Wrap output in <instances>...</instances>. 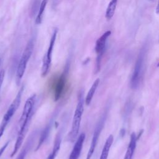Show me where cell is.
Here are the masks:
<instances>
[{"label":"cell","instance_id":"cell-1","mask_svg":"<svg viewBox=\"0 0 159 159\" xmlns=\"http://www.w3.org/2000/svg\"><path fill=\"white\" fill-rule=\"evenodd\" d=\"M35 99L36 96L33 94L27 99L24 104V109L19 119L20 129L18 132L16 141L14 144L13 151L11 153L12 155H15L16 154L21 147L24 139L26 135L31 119L33 116L34 107L35 105Z\"/></svg>","mask_w":159,"mask_h":159},{"label":"cell","instance_id":"cell-2","mask_svg":"<svg viewBox=\"0 0 159 159\" xmlns=\"http://www.w3.org/2000/svg\"><path fill=\"white\" fill-rule=\"evenodd\" d=\"M84 99L83 96V93H80L78 96L77 105L74 112L71 127L68 135L69 140L71 142H74L77 139L80 128L81 117H82L83 112L84 111Z\"/></svg>","mask_w":159,"mask_h":159},{"label":"cell","instance_id":"cell-3","mask_svg":"<svg viewBox=\"0 0 159 159\" xmlns=\"http://www.w3.org/2000/svg\"><path fill=\"white\" fill-rule=\"evenodd\" d=\"M22 93H23V88H21L18 91L16 98L13 100L12 102L10 104L7 111L6 112V113L3 116V118L0 124V139L6 130V128L8 123L9 122L11 118L13 117L16 110L19 108V106H20Z\"/></svg>","mask_w":159,"mask_h":159},{"label":"cell","instance_id":"cell-4","mask_svg":"<svg viewBox=\"0 0 159 159\" xmlns=\"http://www.w3.org/2000/svg\"><path fill=\"white\" fill-rule=\"evenodd\" d=\"M34 42L32 40H30L27 44L24 52L21 56V58L19 60L17 71H16V82L17 84H19L22 76H24V74L25 73L27 64L30 58V56L32 53L33 49H34Z\"/></svg>","mask_w":159,"mask_h":159},{"label":"cell","instance_id":"cell-5","mask_svg":"<svg viewBox=\"0 0 159 159\" xmlns=\"http://www.w3.org/2000/svg\"><path fill=\"white\" fill-rule=\"evenodd\" d=\"M145 51L141 50L137 59L134 70L130 80V86L132 89H137L141 82L143 76L145 63Z\"/></svg>","mask_w":159,"mask_h":159},{"label":"cell","instance_id":"cell-6","mask_svg":"<svg viewBox=\"0 0 159 159\" xmlns=\"http://www.w3.org/2000/svg\"><path fill=\"white\" fill-rule=\"evenodd\" d=\"M57 35V30H55L51 37L48 48L43 58V63H42V66L41 68V75L43 77H45L48 73V71L50 68L51 62H52V56L53 50L54 48Z\"/></svg>","mask_w":159,"mask_h":159},{"label":"cell","instance_id":"cell-7","mask_svg":"<svg viewBox=\"0 0 159 159\" xmlns=\"http://www.w3.org/2000/svg\"><path fill=\"white\" fill-rule=\"evenodd\" d=\"M111 34V30H107L96 42L94 49H95L96 53L98 55L97 58H96V72L97 73L100 70L101 58L104 52L107 40L108 37L110 36Z\"/></svg>","mask_w":159,"mask_h":159},{"label":"cell","instance_id":"cell-8","mask_svg":"<svg viewBox=\"0 0 159 159\" xmlns=\"http://www.w3.org/2000/svg\"><path fill=\"white\" fill-rule=\"evenodd\" d=\"M104 118L102 117L99 120V122L98 123V124H97V125L95 128V130H94V134H93V138H92V140H91V143L88 152L87 153L86 159H91V157L93 156V153L94 152V150L96 148V145H97V143H98L101 132V130L102 129V127L104 126Z\"/></svg>","mask_w":159,"mask_h":159},{"label":"cell","instance_id":"cell-9","mask_svg":"<svg viewBox=\"0 0 159 159\" xmlns=\"http://www.w3.org/2000/svg\"><path fill=\"white\" fill-rule=\"evenodd\" d=\"M66 84V74L62 73L57 80L54 88L55 101H58L61 96Z\"/></svg>","mask_w":159,"mask_h":159},{"label":"cell","instance_id":"cell-10","mask_svg":"<svg viewBox=\"0 0 159 159\" xmlns=\"http://www.w3.org/2000/svg\"><path fill=\"white\" fill-rule=\"evenodd\" d=\"M85 134L81 133L76 139L68 159H78L85 140Z\"/></svg>","mask_w":159,"mask_h":159},{"label":"cell","instance_id":"cell-11","mask_svg":"<svg viewBox=\"0 0 159 159\" xmlns=\"http://www.w3.org/2000/svg\"><path fill=\"white\" fill-rule=\"evenodd\" d=\"M137 141V136L134 132H132L130 135V139L129 143V146L127 149L124 159H132L133 155L136 147Z\"/></svg>","mask_w":159,"mask_h":159},{"label":"cell","instance_id":"cell-12","mask_svg":"<svg viewBox=\"0 0 159 159\" xmlns=\"http://www.w3.org/2000/svg\"><path fill=\"white\" fill-rule=\"evenodd\" d=\"M114 141V137L112 135H109V136L107 137V139L106 140V142L104 143V145L103 147V148L101 152V154L100 155L99 159H107L109 150L111 148V147Z\"/></svg>","mask_w":159,"mask_h":159},{"label":"cell","instance_id":"cell-13","mask_svg":"<svg viewBox=\"0 0 159 159\" xmlns=\"http://www.w3.org/2000/svg\"><path fill=\"white\" fill-rule=\"evenodd\" d=\"M61 135L60 134H58L55 137L54 144H53V149L51 152V153L49 154L47 159H55L59 150L60 148V144H61Z\"/></svg>","mask_w":159,"mask_h":159},{"label":"cell","instance_id":"cell-14","mask_svg":"<svg viewBox=\"0 0 159 159\" xmlns=\"http://www.w3.org/2000/svg\"><path fill=\"white\" fill-rule=\"evenodd\" d=\"M99 81H100L99 79L97 78L94 81L93 84H92L91 87L90 88V89H89V91H88V94H87V95L85 98V99H84V102L87 106L89 105V104L91 103V102L92 101V99L93 98V96H94V93H95V92H96V89L98 87V85L99 84Z\"/></svg>","mask_w":159,"mask_h":159},{"label":"cell","instance_id":"cell-15","mask_svg":"<svg viewBox=\"0 0 159 159\" xmlns=\"http://www.w3.org/2000/svg\"><path fill=\"white\" fill-rule=\"evenodd\" d=\"M118 0H111L109 3L106 11L105 16L107 20H111L114 15Z\"/></svg>","mask_w":159,"mask_h":159},{"label":"cell","instance_id":"cell-16","mask_svg":"<svg viewBox=\"0 0 159 159\" xmlns=\"http://www.w3.org/2000/svg\"><path fill=\"white\" fill-rule=\"evenodd\" d=\"M47 2H48V0H42V1L41 2L40 8H39V13H38V14L36 17V19H35L36 24H40L42 22L43 13H44L46 6L47 4Z\"/></svg>","mask_w":159,"mask_h":159},{"label":"cell","instance_id":"cell-17","mask_svg":"<svg viewBox=\"0 0 159 159\" xmlns=\"http://www.w3.org/2000/svg\"><path fill=\"white\" fill-rule=\"evenodd\" d=\"M27 147H25L23 150L22 151L20 152V153L19 154L17 159H24L25 158V156L27 152Z\"/></svg>","mask_w":159,"mask_h":159},{"label":"cell","instance_id":"cell-18","mask_svg":"<svg viewBox=\"0 0 159 159\" xmlns=\"http://www.w3.org/2000/svg\"><path fill=\"white\" fill-rule=\"evenodd\" d=\"M4 76H5V71L4 70H1L0 71V89L2 84V83L4 79Z\"/></svg>","mask_w":159,"mask_h":159},{"label":"cell","instance_id":"cell-19","mask_svg":"<svg viewBox=\"0 0 159 159\" xmlns=\"http://www.w3.org/2000/svg\"><path fill=\"white\" fill-rule=\"evenodd\" d=\"M9 143V141L7 142L4 144V145H3V146L0 148V157H1V155L3 153V152H4V150H6V148H7V147L8 146Z\"/></svg>","mask_w":159,"mask_h":159},{"label":"cell","instance_id":"cell-20","mask_svg":"<svg viewBox=\"0 0 159 159\" xmlns=\"http://www.w3.org/2000/svg\"><path fill=\"white\" fill-rule=\"evenodd\" d=\"M124 134H125V130H124V129H121V130H120V135H121L122 137H123V136L124 135Z\"/></svg>","mask_w":159,"mask_h":159},{"label":"cell","instance_id":"cell-21","mask_svg":"<svg viewBox=\"0 0 159 159\" xmlns=\"http://www.w3.org/2000/svg\"><path fill=\"white\" fill-rule=\"evenodd\" d=\"M1 59L0 58V66H1Z\"/></svg>","mask_w":159,"mask_h":159},{"label":"cell","instance_id":"cell-22","mask_svg":"<svg viewBox=\"0 0 159 159\" xmlns=\"http://www.w3.org/2000/svg\"><path fill=\"white\" fill-rule=\"evenodd\" d=\"M157 66H159V63H158V65H157Z\"/></svg>","mask_w":159,"mask_h":159},{"label":"cell","instance_id":"cell-23","mask_svg":"<svg viewBox=\"0 0 159 159\" xmlns=\"http://www.w3.org/2000/svg\"><path fill=\"white\" fill-rule=\"evenodd\" d=\"M150 1H151V0H150Z\"/></svg>","mask_w":159,"mask_h":159}]
</instances>
